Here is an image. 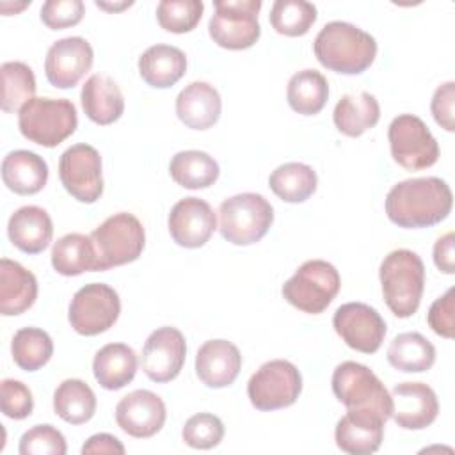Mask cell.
I'll list each match as a JSON object with an SVG mask.
<instances>
[{
  "label": "cell",
  "mask_w": 455,
  "mask_h": 455,
  "mask_svg": "<svg viewBox=\"0 0 455 455\" xmlns=\"http://www.w3.org/2000/svg\"><path fill=\"white\" fill-rule=\"evenodd\" d=\"M380 119V107L373 94L363 91L345 94L334 107L332 121L338 132L347 137H359L373 128Z\"/></svg>",
  "instance_id": "30"
},
{
  "label": "cell",
  "mask_w": 455,
  "mask_h": 455,
  "mask_svg": "<svg viewBox=\"0 0 455 455\" xmlns=\"http://www.w3.org/2000/svg\"><path fill=\"white\" fill-rule=\"evenodd\" d=\"M14 363L25 371L43 368L53 355V341L50 334L37 327H23L14 332L11 341Z\"/></svg>",
  "instance_id": "36"
},
{
  "label": "cell",
  "mask_w": 455,
  "mask_h": 455,
  "mask_svg": "<svg viewBox=\"0 0 455 455\" xmlns=\"http://www.w3.org/2000/svg\"><path fill=\"white\" fill-rule=\"evenodd\" d=\"M84 12L82 0H48L41 7V21L52 30H62L80 23Z\"/></svg>",
  "instance_id": "43"
},
{
  "label": "cell",
  "mask_w": 455,
  "mask_h": 455,
  "mask_svg": "<svg viewBox=\"0 0 455 455\" xmlns=\"http://www.w3.org/2000/svg\"><path fill=\"white\" fill-rule=\"evenodd\" d=\"M37 299V279L18 261L0 259V313L16 316L34 306Z\"/></svg>",
  "instance_id": "24"
},
{
  "label": "cell",
  "mask_w": 455,
  "mask_h": 455,
  "mask_svg": "<svg viewBox=\"0 0 455 455\" xmlns=\"http://www.w3.org/2000/svg\"><path fill=\"white\" fill-rule=\"evenodd\" d=\"M455 290L450 288L439 299H435L428 309L427 322L430 329L443 338L451 339L455 332Z\"/></svg>",
  "instance_id": "44"
},
{
  "label": "cell",
  "mask_w": 455,
  "mask_h": 455,
  "mask_svg": "<svg viewBox=\"0 0 455 455\" xmlns=\"http://www.w3.org/2000/svg\"><path fill=\"white\" fill-rule=\"evenodd\" d=\"M453 204L451 188L435 176L403 180L386 196V215L398 228L419 229L444 220Z\"/></svg>",
  "instance_id": "1"
},
{
  "label": "cell",
  "mask_w": 455,
  "mask_h": 455,
  "mask_svg": "<svg viewBox=\"0 0 455 455\" xmlns=\"http://www.w3.org/2000/svg\"><path fill=\"white\" fill-rule=\"evenodd\" d=\"M268 18L277 34L299 37L307 34L316 21V7L306 0H275Z\"/></svg>",
  "instance_id": "38"
},
{
  "label": "cell",
  "mask_w": 455,
  "mask_h": 455,
  "mask_svg": "<svg viewBox=\"0 0 455 455\" xmlns=\"http://www.w3.org/2000/svg\"><path fill=\"white\" fill-rule=\"evenodd\" d=\"M52 267L57 274L71 277L98 270V254L92 238L82 233H68L52 247Z\"/></svg>",
  "instance_id": "29"
},
{
  "label": "cell",
  "mask_w": 455,
  "mask_h": 455,
  "mask_svg": "<svg viewBox=\"0 0 455 455\" xmlns=\"http://www.w3.org/2000/svg\"><path fill=\"white\" fill-rule=\"evenodd\" d=\"M92 60L94 52L87 39L78 36L62 37L55 41L46 52V80L57 89H71L91 69Z\"/></svg>",
  "instance_id": "16"
},
{
  "label": "cell",
  "mask_w": 455,
  "mask_h": 455,
  "mask_svg": "<svg viewBox=\"0 0 455 455\" xmlns=\"http://www.w3.org/2000/svg\"><path fill=\"white\" fill-rule=\"evenodd\" d=\"M2 75V110L7 114L20 112L36 94V76L30 66L20 60L4 62Z\"/></svg>",
  "instance_id": "37"
},
{
  "label": "cell",
  "mask_w": 455,
  "mask_h": 455,
  "mask_svg": "<svg viewBox=\"0 0 455 455\" xmlns=\"http://www.w3.org/2000/svg\"><path fill=\"white\" fill-rule=\"evenodd\" d=\"M208 32L215 44L228 50L251 48L261 34L258 12L261 0H215Z\"/></svg>",
  "instance_id": "9"
},
{
  "label": "cell",
  "mask_w": 455,
  "mask_h": 455,
  "mask_svg": "<svg viewBox=\"0 0 455 455\" xmlns=\"http://www.w3.org/2000/svg\"><path fill=\"white\" fill-rule=\"evenodd\" d=\"M89 236L98 254L100 272L135 261L146 243L142 222L128 212L110 215Z\"/></svg>",
  "instance_id": "7"
},
{
  "label": "cell",
  "mask_w": 455,
  "mask_h": 455,
  "mask_svg": "<svg viewBox=\"0 0 455 455\" xmlns=\"http://www.w3.org/2000/svg\"><path fill=\"white\" fill-rule=\"evenodd\" d=\"M59 178L76 201L92 204L103 194L101 156L91 144H75L59 158Z\"/></svg>",
  "instance_id": "13"
},
{
  "label": "cell",
  "mask_w": 455,
  "mask_h": 455,
  "mask_svg": "<svg viewBox=\"0 0 455 455\" xmlns=\"http://www.w3.org/2000/svg\"><path fill=\"white\" fill-rule=\"evenodd\" d=\"M329 98L327 78L316 69H302L295 73L286 87V100L291 110L302 116L318 114Z\"/></svg>",
  "instance_id": "35"
},
{
  "label": "cell",
  "mask_w": 455,
  "mask_h": 455,
  "mask_svg": "<svg viewBox=\"0 0 455 455\" xmlns=\"http://www.w3.org/2000/svg\"><path fill=\"white\" fill-rule=\"evenodd\" d=\"M0 407L11 419L28 418L34 409L32 391L21 380L4 379L0 386Z\"/></svg>",
  "instance_id": "42"
},
{
  "label": "cell",
  "mask_w": 455,
  "mask_h": 455,
  "mask_svg": "<svg viewBox=\"0 0 455 455\" xmlns=\"http://www.w3.org/2000/svg\"><path fill=\"white\" fill-rule=\"evenodd\" d=\"M133 2H121V4H107V2H96V5L100 9H105V11H121L124 7H130Z\"/></svg>",
  "instance_id": "48"
},
{
  "label": "cell",
  "mask_w": 455,
  "mask_h": 455,
  "mask_svg": "<svg viewBox=\"0 0 455 455\" xmlns=\"http://www.w3.org/2000/svg\"><path fill=\"white\" fill-rule=\"evenodd\" d=\"M7 235L12 245L20 251L27 254H39L52 242L53 224L46 210L27 204L9 217Z\"/></svg>",
  "instance_id": "23"
},
{
  "label": "cell",
  "mask_w": 455,
  "mask_h": 455,
  "mask_svg": "<svg viewBox=\"0 0 455 455\" xmlns=\"http://www.w3.org/2000/svg\"><path fill=\"white\" fill-rule=\"evenodd\" d=\"M379 279L384 300L395 316L409 318L418 311L425 288V267L416 252L391 251L380 263Z\"/></svg>",
  "instance_id": "3"
},
{
  "label": "cell",
  "mask_w": 455,
  "mask_h": 455,
  "mask_svg": "<svg viewBox=\"0 0 455 455\" xmlns=\"http://www.w3.org/2000/svg\"><path fill=\"white\" fill-rule=\"evenodd\" d=\"M331 384L334 396L347 407V411L373 414L384 421L391 418V395L368 366L355 361H345L336 366Z\"/></svg>",
  "instance_id": "4"
},
{
  "label": "cell",
  "mask_w": 455,
  "mask_h": 455,
  "mask_svg": "<svg viewBox=\"0 0 455 455\" xmlns=\"http://www.w3.org/2000/svg\"><path fill=\"white\" fill-rule=\"evenodd\" d=\"M455 235L448 231L446 235L439 236L434 243V263L443 274H455Z\"/></svg>",
  "instance_id": "46"
},
{
  "label": "cell",
  "mask_w": 455,
  "mask_h": 455,
  "mask_svg": "<svg viewBox=\"0 0 455 455\" xmlns=\"http://www.w3.org/2000/svg\"><path fill=\"white\" fill-rule=\"evenodd\" d=\"M332 327L350 348L363 354H375L387 331L380 313L364 302L341 304L332 316Z\"/></svg>",
  "instance_id": "14"
},
{
  "label": "cell",
  "mask_w": 455,
  "mask_h": 455,
  "mask_svg": "<svg viewBox=\"0 0 455 455\" xmlns=\"http://www.w3.org/2000/svg\"><path fill=\"white\" fill-rule=\"evenodd\" d=\"M76 107L66 98H32L18 112V126L25 139L43 148H55L75 133Z\"/></svg>",
  "instance_id": "5"
},
{
  "label": "cell",
  "mask_w": 455,
  "mask_h": 455,
  "mask_svg": "<svg viewBox=\"0 0 455 455\" xmlns=\"http://www.w3.org/2000/svg\"><path fill=\"white\" fill-rule=\"evenodd\" d=\"M204 11L201 0H162L156 5L160 27L172 34H185L196 28Z\"/></svg>",
  "instance_id": "39"
},
{
  "label": "cell",
  "mask_w": 455,
  "mask_h": 455,
  "mask_svg": "<svg viewBox=\"0 0 455 455\" xmlns=\"http://www.w3.org/2000/svg\"><path fill=\"white\" fill-rule=\"evenodd\" d=\"M453 103H455V84L450 80V82L441 84L435 89V92L432 96V103H430V110H432L435 123L441 128H444L446 132L455 130Z\"/></svg>",
  "instance_id": "45"
},
{
  "label": "cell",
  "mask_w": 455,
  "mask_h": 455,
  "mask_svg": "<svg viewBox=\"0 0 455 455\" xmlns=\"http://www.w3.org/2000/svg\"><path fill=\"white\" fill-rule=\"evenodd\" d=\"M387 361L405 373H421L435 363V347L419 332H402L387 347Z\"/></svg>",
  "instance_id": "32"
},
{
  "label": "cell",
  "mask_w": 455,
  "mask_h": 455,
  "mask_svg": "<svg viewBox=\"0 0 455 455\" xmlns=\"http://www.w3.org/2000/svg\"><path fill=\"white\" fill-rule=\"evenodd\" d=\"M268 185L281 201L304 203L315 194L318 178L311 165L302 162H288L272 171Z\"/></svg>",
  "instance_id": "34"
},
{
  "label": "cell",
  "mask_w": 455,
  "mask_h": 455,
  "mask_svg": "<svg viewBox=\"0 0 455 455\" xmlns=\"http://www.w3.org/2000/svg\"><path fill=\"white\" fill-rule=\"evenodd\" d=\"M167 418L164 400L149 389H135L116 405L117 427L137 439L153 437L162 430Z\"/></svg>",
  "instance_id": "18"
},
{
  "label": "cell",
  "mask_w": 455,
  "mask_h": 455,
  "mask_svg": "<svg viewBox=\"0 0 455 455\" xmlns=\"http://www.w3.org/2000/svg\"><path fill=\"white\" fill-rule=\"evenodd\" d=\"M121 300L117 291L105 283L82 286L69 302L68 320L82 336H96L108 331L119 318Z\"/></svg>",
  "instance_id": "12"
},
{
  "label": "cell",
  "mask_w": 455,
  "mask_h": 455,
  "mask_svg": "<svg viewBox=\"0 0 455 455\" xmlns=\"http://www.w3.org/2000/svg\"><path fill=\"white\" fill-rule=\"evenodd\" d=\"M220 110V94L208 82H192L176 98V116L192 130L212 128L219 121Z\"/></svg>",
  "instance_id": "22"
},
{
  "label": "cell",
  "mask_w": 455,
  "mask_h": 455,
  "mask_svg": "<svg viewBox=\"0 0 455 455\" xmlns=\"http://www.w3.org/2000/svg\"><path fill=\"white\" fill-rule=\"evenodd\" d=\"M137 354L124 343L101 347L92 359V373L103 389L117 391L130 384L137 373Z\"/></svg>",
  "instance_id": "27"
},
{
  "label": "cell",
  "mask_w": 455,
  "mask_h": 455,
  "mask_svg": "<svg viewBox=\"0 0 455 455\" xmlns=\"http://www.w3.org/2000/svg\"><path fill=\"white\" fill-rule=\"evenodd\" d=\"M171 238L185 249L203 247L217 228V217L213 208L199 197L180 199L169 213Z\"/></svg>",
  "instance_id": "17"
},
{
  "label": "cell",
  "mask_w": 455,
  "mask_h": 455,
  "mask_svg": "<svg viewBox=\"0 0 455 455\" xmlns=\"http://www.w3.org/2000/svg\"><path fill=\"white\" fill-rule=\"evenodd\" d=\"M219 164L206 151L187 149L171 158L169 174L183 188L199 190L212 187L219 178Z\"/></svg>",
  "instance_id": "31"
},
{
  "label": "cell",
  "mask_w": 455,
  "mask_h": 455,
  "mask_svg": "<svg viewBox=\"0 0 455 455\" xmlns=\"http://www.w3.org/2000/svg\"><path fill=\"white\" fill-rule=\"evenodd\" d=\"M313 52L323 68L341 75H359L373 64L377 41L352 23L331 21L316 34Z\"/></svg>",
  "instance_id": "2"
},
{
  "label": "cell",
  "mask_w": 455,
  "mask_h": 455,
  "mask_svg": "<svg viewBox=\"0 0 455 455\" xmlns=\"http://www.w3.org/2000/svg\"><path fill=\"white\" fill-rule=\"evenodd\" d=\"M240 368V350L228 339H208L196 354V373L204 386L213 389L231 386Z\"/></svg>",
  "instance_id": "20"
},
{
  "label": "cell",
  "mask_w": 455,
  "mask_h": 455,
  "mask_svg": "<svg viewBox=\"0 0 455 455\" xmlns=\"http://www.w3.org/2000/svg\"><path fill=\"white\" fill-rule=\"evenodd\" d=\"M21 455H66L68 444L60 430L53 425H36L20 439Z\"/></svg>",
  "instance_id": "41"
},
{
  "label": "cell",
  "mask_w": 455,
  "mask_h": 455,
  "mask_svg": "<svg viewBox=\"0 0 455 455\" xmlns=\"http://www.w3.org/2000/svg\"><path fill=\"white\" fill-rule=\"evenodd\" d=\"M2 180L14 194H37L48 181V164L43 156L28 149L11 151L2 160Z\"/></svg>",
  "instance_id": "25"
},
{
  "label": "cell",
  "mask_w": 455,
  "mask_h": 455,
  "mask_svg": "<svg viewBox=\"0 0 455 455\" xmlns=\"http://www.w3.org/2000/svg\"><path fill=\"white\" fill-rule=\"evenodd\" d=\"M126 450L123 446V443L112 435V434H94L91 435L84 446H82V453L84 455H91V453H114V455H123Z\"/></svg>",
  "instance_id": "47"
},
{
  "label": "cell",
  "mask_w": 455,
  "mask_h": 455,
  "mask_svg": "<svg viewBox=\"0 0 455 455\" xmlns=\"http://www.w3.org/2000/svg\"><path fill=\"white\" fill-rule=\"evenodd\" d=\"M53 411L66 423H87L96 412V395L87 382L66 379L53 393Z\"/></svg>",
  "instance_id": "33"
},
{
  "label": "cell",
  "mask_w": 455,
  "mask_h": 455,
  "mask_svg": "<svg viewBox=\"0 0 455 455\" xmlns=\"http://www.w3.org/2000/svg\"><path fill=\"white\" fill-rule=\"evenodd\" d=\"M181 437L185 444L194 450H210L222 441L224 423L215 414L197 412L185 421Z\"/></svg>",
  "instance_id": "40"
},
{
  "label": "cell",
  "mask_w": 455,
  "mask_h": 455,
  "mask_svg": "<svg viewBox=\"0 0 455 455\" xmlns=\"http://www.w3.org/2000/svg\"><path fill=\"white\" fill-rule=\"evenodd\" d=\"M393 160L407 171L432 167L439 158V144L428 126L414 114L396 116L387 128Z\"/></svg>",
  "instance_id": "11"
},
{
  "label": "cell",
  "mask_w": 455,
  "mask_h": 455,
  "mask_svg": "<svg viewBox=\"0 0 455 455\" xmlns=\"http://www.w3.org/2000/svg\"><path fill=\"white\" fill-rule=\"evenodd\" d=\"M85 116L101 126L112 124L124 112V98L119 85L107 75H92L80 92Z\"/></svg>",
  "instance_id": "26"
},
{
  "label": "cell",
  "mask_w": 455,
  "mask_h": 455,
  "mask_svg": "<svg viewBox=\"0 0 455 455\" xmlns=\"http://www.w3.org/2000/svg\"><path fill=\"white\" fill-rule=\"evenodd\" d=\"M384 423V419L373 414L347 411V414L336 423V446L350 455L375 453L382 444Z\"/></svg>",
  "instance_id": "21"
},
{
  "label": "cell",
  "mask_w": 455,
  "mask_h": 455,
  "mask_svg": "<svg viewBox=\"0 0 455 455\" xmlns=\"http://www.w3.org/2000/svg\"><path fill=\"white\" fill-rule=\"evenodd\" d=\"M187 71L185 53L171 44H153L139 57L140 78L155 87H172Z\"/></svg>",
  "instance_id": "28"
},
{
  "label": "cell",
  "mask_w": 455,
  "mask_h": 455,
  "mask_svg": "<svg viewBox=\"0 0 455 455\" xmlns=\"http://www.w3.org/2000/svg\"><path fill=\"white\" fill-rule=\"evenodd\" d=\"M302 391V377L297 366L286 359L263 363L247 382V396L258 411H277L297 402Z\"/></svg>",
  "instance_id": "10"
},
{
  "label": "cell",
  "mask_w": 455,
  "mask_h": 455,
  "mask_svg": "<svg viewBox=\"0 0 455 455\" xmlns=\"http://www.w3.org/2000/svg\"><path fill=\"white\" fill-rule=\"evenodd\" d=\"M341 286L336 267L325 259H309L283 284V297L299 311L318 315L327 309Z\"/></svg>",
  "instance_id": "8"
},
{
  "label": "cell",
  "mask_w": 455,
  "mask_h": 455,
  "mask_svg": "<svg viewBox=\"0 0 455 455\" xmlns=\"http://www.w3.org/2000/svg\"><path fill=\"white\" fill-rule=\"evenodd\" d=\"M391 418L405 430H423L439 414L435 391L423 382H402L391 391Z\"/></svg>",
  "instance_id": "19"
},
{
  "label": "cell",
  "mask_w": 455,
  "mask_h": 455,
  "mask_svg": "<svg viewBox=\"0 0 455 455\" xmlns=\"http://www.w3.org/2000/svg\"><path fill=\"white\" fill-rule=\"evenodd\" d=\"M272 222L274 208L261 194H236L224 199L219 206V231L233 245L259 242Z\"/></svg>",
  "instance_id": "6"
},
{
  "label": "cell",
  "mask_w": 455,
  "mask_h": 455,
  "mask_svg": "<svg viewBox=\"0 0 455 455\" xmlns=\"http://www.w3.org/2000/svg\"><path fill=\"white\" fill-rule=\"evenodd\" d=\"M187 343L181 331L176 327L165 325L153 331L140 355V364L148 379L153 382L164 384L176 379L185 364Z\"/></svg>",
  "instance_id": "15"
}]
</instances>
